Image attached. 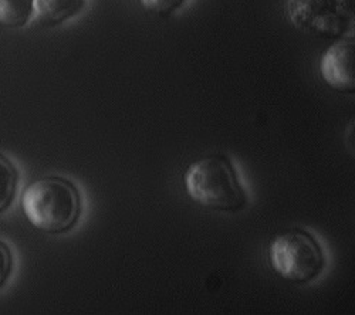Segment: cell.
Masks as SVG:
<instances>
[{"mask_svg": "<svg viewBox=\"0 0 355 315\" xmlns=\"http://www.w3.org/2000/svg\"><path fill=\"white\" fill-rule=\"evenodd\" d=\"M142 6L157 15L169 16L185 5L187 0H139Z\"/></svg>", "mask_w": 355, "mask_h": 315, "instance_id": "cell-9", "label": "cell"}, {"mask_svg": "<svg viewBox=\"0 0 355 315\" xmlns=\"http://www.w3.org/2000/svg\"><path fill=\"white\" fill-rule=\"evenodd\" d=\"M85 0H35L36 17L47 26L62 24L77 16Z\"/></svg>", "mask_w": 355, "mask_h": 315, "instance_id": "cell-6", "label": "cell"}, {"mask_svg": "<svg viewBox=\"0 0 355 315\" xmlns=\"http://www.w3.org/2000/svg\"><path fill=\"white\" fill-rule=\"evenodd\" d=\"M320 75L336 93L355 96V36L334 40L322 53Z\"/></svg>", "mask_w": 355, "mask_h": 315, "instance_id": "cell-5", "label": "cell"}, {"mask_svg": "<svg viewBox=\"0 0 355 315\" xmlns=\"http://www.w3.org/2000/svg\"><path fill=\"white\" fill-rule=\"evenodd\" d=\"M288 20L322 40L347 36L355 26V0H286Z\"/></svg>", "mask_w": 355, "mask_h": 315, "instance_id": "cell-4", "label": "cell"}, {"mask_svg": "<svg viewBox=\"0 0 355 315\" xmlns=\"http://www.w3.org/2000/svg\"><path fill=\"white\" fill-rule=\"evenodd\" d=\"M269 260L279 277L297 285L314 282L329 266L321 242L303 227H291L275 236L269 246Z\"/></svg>", "mask_w": 355, "mask_h": 315, "instance_id": "cell-3", "label": "cell"}, {"mask_svg": "<svg viewBox=\"0 0 355 315\" xmlns=\"http://www.w3.org/2000/svg\"><path fill=\"white\" fill-rule=\"evenodd\" d=\"M345 141L347 145L351 150V152L355 155V118L351 120L347 125V131H345Z\"/></svg>", "mask_w": 355, "mask_h": 315, "instance_id": "cell-11", "label": "cell"}, {"mask_svg": "<svg viewBox=\"0 0 355 315\" xmlns=\"http://www.w3.org/2000/svg\"><path fill=\"white\" fill-rule=\"evenodd\" d=\"M35 13V0H0V24L23 27Z\"/></svg>", "mask_w": 355, "mask_h": 315, "instance_id": "cell-7", "label": "cell"}, {"mask_svg": "<svg viewBox=\"0 0 355 315\" xmlns=\"http://www.w3.org/2000/svg\"><path fill=\"white\" fill-rule=\"evenodd\" d=\"M184 186L195 204L215 212L239 213L250 204L238 166L222 152L192 162L185 170Z\"/></svg>", "mask_w": 355, "mask_h": 315, "instance_id": "cell-1", "label": "cell"}, {"mask_svg": "<svg viewBox=\"0 0 355 315\" xmlns=\"http://www.w3.org/2000/svg\"><path fill=\"white\" fill-rule=\"evenodd\" d=\"M21 208L36 228L50 235L71 231L81 215V196L77 188L63 178H44L28 185Z\"/></svg>", "mask_w": 355, "mask_h": 315, "instance_id": "cell-2", "label": "cell"}, {"mask_svg": "<svg viewBox=\"0 0 355 315\" xmlns=\"http://www.w3.org/2000/svg\"><path fill=\"white\" fill-rule=\"evenodd\" d=\"M19 172L13 162L0 154V213L5 212L16 197Z\"/></svg>", "mask_w": 355, "mask_h": 315, "instance_id": "cell-8", "label": "cell"}, {"mask_svg": "<svg viewBox=\"0 0 355 315\" xmlns=\"http://www.w3.org/2000/svg\"><path fill=\"white\" fill-rule=\"evenodd\" d=\"M13 271V254L9 246L0 240V289L8 282Z\"/></svg>", "mask_w": 355, "mask_h": 315, "instance_id": "cell-10", "label": "cell"}]
</instances>
